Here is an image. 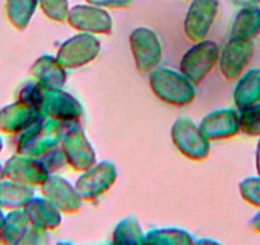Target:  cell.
I'll return each instance as SVG.
<instances>
[{"label":"cell","mask_w":260,"mask_h":245,"mask_svg":"<svg viewBox=\"0 0 260 245\" xmlns=\"http://www.w3.org/2000/svg\"><path fill=\"white\" fill-rule=\"evenodd\" d=\"M100 44L89 35H78L68 40L57 52V62L62 67L77 68L89 63L97 56Z\"/></svg>","instance_id":"cell-3"},{"label":"cell","mask_w":260,"mask_h":245,"mask_svg":"<svg viewBox=\"0 0 260 245\" xmlns=\"http://www.w3.org/2000/svg\"><path fill=\"white\" fill-rule=\"evenodd\" d=\"M151 86L154 94L167 104L186 105L194 99V87L184 76L169 69H157L151 76Z\"/></svg>","instance_id":"cell-1"},{"label":"cell","mask_w":260,"mask_h":245,"mask_svg":"<svg viewBox=\"0 0 260 245\" xmlns=\"http://www.w3.org/2000/svg\"><path fill=\"white\" fill-rule=\"evenodd\" d=\"M61 64L54 60L52 57H42L37 60V63L32 68V73L41 79V83L46 87H59L64 83L65 76L62 69L60 68Z\"/></svg>","instance_id":"cell-17"},{"label":"cell","mask_w":260,"mask_h":245,"mask_svg":"<svg viewBox=\"0 0 260 245\" xmlns=\"http://www.w3.org/2000/svg\"><path fill=\"white\" fill-rule=\"evenodd\" d=\"M240 129L251 137H260V102L241 111Z\"/></svg>","instance_id":"cell-21"},{"label":"cell","mask_w":260,"mask_h":245,"mask_svg":"<svg viewBox=\"0 0 260 245\" xmlns=\"http://www.w3.org/2000/svg\"><path fill=\"white\" fill-rule=\"evenodd\" d=\"M39 120V111L28 102L21 101L0 111V131L17 132Z\"/></svg>","instance_id":"cell-10"},{"label":"cell","mask_w":260,"mask_h":245,"mask_svg":"<svg viewBox=\"0 0 260 245\" xmlns=\"http://www.w3.org/2000/svg\"><path fill=\"white\" fill-rule=\"evenodd\" d=\"M130 46L141 72H149L158 64L162 49L156 34L148 28H137L130 36Z\"/></svg>","instance_id":"cell-4"},{"label":"cell","mask_w":260,"mask_h":245,"mask_svg":"<svg viewBox=\"0 0 260 245\" xmlns=\"http://www.w3.org/2000/svg\"><path fill=\"white\" fill-rule=\"evenodd\" d=\"M256 171L257 175L260 176V139L257 142V147H256Z\"/></svg>","instance_id":"cell-27"},{"label":"cell","mask_w":260,"mask_h":245,"mask_svg":"<svg viewBox=\"0 0 260 245\" xmlns=\"http://www.w3.org/2000/svg\"><path fill=\"white\" fill-rule=\"evenodd\" d=\"M87 2L94 6L111 7V8H122L132 3V0H87Z\"/></svg>","instance_id":"cell-24"},{"label":"cell","mask_w":260,"mask_h":245,"mask_svg":"<svg viewBox=\"0 0 260 245\" xmlns=\"http://www.w3.org/2000/svg\"><path fill=\"white\" fill-rule=\"evenodd\" d=\"M231 2H234V4H236V6H241L245 8V7H252L260 0H231Z\"/></svg>","instance_id":"cell-26"},{"label":"cell","mask_w":260,"mask_h":245,"mask_svg":"<svg viewBox=\"0 0 260 245\" xmlns=\"http://www.w3.org/2000/svg\"><path fill=\"white\" fill-rule=\"evenodd\" d=\"M250 225H251V229L254 230V231L260 232V211L255 215L254 219L250 222Z\"/></svg>","instance_id":"cell-25"},{"label":"cell","mask_w":260,"mask_h":245,"mask_svg":"<svg viewBox=\"0 0 260 245\" xmlns=\"http://www.w3.org/2000/svg\"><path fill=\"white\" fill-rule=\"evenodd\" d=\"M218 9L217 0H194L185 19V32L194 41H201L211 28Z\"/></svg>","instance_id":"cell-5"},{"label":"cell","mask_w":260,"mask_h":245,"mask_svg":"<svg viewBox=\"0 0 260 245\" xmlns=\"http://www.w3.org/2000/svg\"><path fill=\"white\" fill-rule=\"evenodd\" d=\"M218 57L219 47L216 42L202 41L184 55L180 69L191 83L198 84L213 68Z\"/></svg>","instance_id":"cell-2"},{"label":"cell","mask_w":260,"mask_h":245,"mask_svg":"<svg viewBox=\"0 0 260 245\" xmlns=\"http://www.w3.org/2000/svg\"><path fill=\"white\" fill-rule=\"evenodd\" d=\"M68 22L79 31L109 34L111 32V17L104 9L77 6L68 13Z\"/></svg>","instance_id":"cell-8"},{"label":"cell","mask_w":260,"mask_h":245,"mask_svg":"<svg viewBox=\"0 0 260 245\" xmlns=\"http://www.w3.org/2000/svg\"><path fill=\"white\" fill-rule=\"evenodd\" d=\"M4 174H6V172H4V169H3V167H2V166H0V177L3 176Z\"/></svg>","instance_id":"cell-29"},{"label":"cell","mask_w":260,"mask_h":245,"mask_svg":"<svg viewBox=\"0 0 260 245\" xmlns=\"http://www.w3.org/2000/svg\"><path fill=\"white\" fill-rule=\"evenodd\" d=\"M34 192L26 188L24 184L0 182V206L19 207L26 206L32 198Z\"/></svg>","instance_id":"cell-18"},{"label":"cell","mask_w":260,"mask_h":245,"mask_svg":"<svg viewBox=\"0 0 260 245\" xmlns=\"http://www.w3.org/2000/svg\"><path fill=\"white\" fill-rule=\"evenodd\" d=\"M254 55V44L252 41L242 40H230L221 55L222 74L230 81L241 77L242 72L250 63Z\"/></svg>","instance_id":"cell-6"},{"label":"cell","mask_w":260,"mask_h":245,"mask_svg":"<svg viewBox=\"0 0 260 245\" xmlns=\"http://www.w3.org/2000/svg\"><path fill=\"white\" fill-rule=\"evenodd\" d=\"M260 102V68L252 69L240 78L235 89V104L240 111Z\"/></svg>","instance_id":"cell-13"},{"label":"cell","mask_w":260,"mask_h":245,"mask_svg":"<svg viewBox=\"0 0 260 245\" xmlns=\"http://www.w3.org/2000/svg\"><path fill=\"white\" fill-rule=\"evenodd\" d=\"M28 219L35 226L52 229L60 224V216L55 211L56 207L49 202H44L41 199H35L26 204Z\"/></svg>","instance_id":"cell-16"},{"label":"cell","mask_w":260,"mask_h":245,"mask_svg":"<svg viewBox=\"0 0 260 245\" xmlns=\"http://www.w3.org/2000/svg\"><path fill=\"white\" fill-rule=\"evenodd\" d=\"M44 13L55 21H62L68 17V2L67 0H39Z\"/></svg>","instance_id":"cell-22"},{"label":"cell","mask_w":260,"mask_h":245,"mask_svg":"<svg viewBox=\"0 0 260 245\" xmlns=\"http://www.w3.org/2000/svg\"><path fill=\"white\" fill-rule=\"evenodd\" d=\"M260 34V9L245 7L235 17L231 27V39L252 41Z\"/></svg>","instance_id":"cell-14"},{"label":"cell","mask_w":260,"mask_h":245,"mask_svg":"<svg viewBox=\"0 0 260 245\" xmlns=\"http://www.w3.org/2000/svg\"><path fill=\"white\" fill-rule=\"evenodd\" d=\"M4 172L12 180L19 181L24 186H28V184L36 186L37 182L41 184L46 177L45 176L46 170L44 165H40V162L32 161V160L18 159V157H13L7 162Z\"/></svg>","instance_id":"cell-12"},{"label":"cell","mask_w":260,"mask_h":245,"mask_svg":"<svg viewBox=\"0 0 260 245\" xmlns=\"http://www.w3.org/2000/svg\"><path fill=\"white\" fill-rule=\"evenodd\" d=\"M71 192L72 189L69 188L68 182L61 177L54 176L47 179L44 184V193L47 199H50L56 208H61L67 212L76 211L81 207V201L78 202L74 194H67Z\"/></svg>","instance_id":"cell-15"},{"label":"cell","mask_w":260,"mask_h":245,"mask_svg":"<svg viewBox=\"0 0 260 245\" xmlns=\"http://www.w3.org/2000/svg\"><path fill=\"white\" fill-rule=\"evenodd\" d=\"M240 192L245 201L260 208V176L244 180L240 186Z\"/></svg>","instance_id":"cell-23"},{"label":"cell","mask_w":260,"mask_h":245,"mask_svg":"<svg viewBox=\"0 0 260 245\" xmlns=\"http://www.w3.org/2000/svg\"><path fill=\"white\" fill-rule=\"evenodd\" d=\"M39 0H8L7 14L17 28L22 29L27 26L34 14Z\"/></svg>","instance_id":"cell-19"},{"label":"cell","mask_w":260,"mask_h":245,"mask_svg":"<svg viewBox=\"0 0 260 245\" xmlns=\"http://www.w3.org/2000/svg\"><path fill=\"white\" fill-rule=\"evenodd\" d=\"M174 139L180 151L190 159H204L208 155V142L191 121L180 119L174 128Z\"/></svg>","instance_id":"cell-7"},{"label":"cell","mask_w":260,"mask_h":245,"mask_svg":"<svg viewBox=\"0 0 260 245\" xmlns=\"http://www.w3.org/2000/svg\"><path fill=\"white\" fill-rule=\"evenodd\" d=\"M115 176H116L115 167L109 162H102V165L97 166L93 171L87 172L81 179H78L77 181L78 196L83 197L84 199H93L94 197L101 196L111 187Z\"/></svg>","instance_id":"cell-9"},{"label":"cell","mask_w":260,"mask_h":245,"mask_svg":"<svg viewBox=\"0 0 260 245\" xmlns=\"http://www.w3.org/2000/svg\"><path fill=\"white\" fill-rule=\"evenodd\" d=\"M29 219L26 213L14 212L11 213L3 222L2 226V237L6 241H16V236H26V229L29 225Z\"/></svg>","instance_id":"cell-20"},{"label":"cell","mask_w":260,"mask_h":245,"mask_svg":"<svg viewBox=\"0 0 260 245\" xmlns=\"http://www.w3.org/2000/svg\"><path fill=\"white\" fill-rule=\"evenodd\" d=\"M201 131L211 138H229L240 131V116L232 110H222L209 115L203 121Z\"/></svg>","instance_id":"cell-11"},{"label":"cell","mask_w":260,"mask_h":245,"mask_svg":"<svg viewBox=\"0 0 260 245\" xmlns=\"http://www.w3.org/2000/svg\"><path fill=\"white\" fill-rule=\"evenodd\" d=\"M3 222H4V216L2 215V212H0V229H2V226H3Z\"/></svg>","instance_id":"cell-28"},{"label":"cell","mask_w":260,"mask_h":245,"mask_svg":"<svg viewBox=\"0 0 260 245\" xmlns=\"http://www.w3.org/2000/svg\"><path fill=\"white\" fill-rule=\"evenodd\" d=\"M2 147H3V142H2V139H0V151H2Z\"/></svg>","instance_id":"cell-30"}]
</instances>
